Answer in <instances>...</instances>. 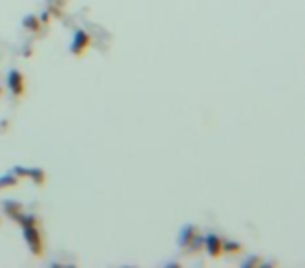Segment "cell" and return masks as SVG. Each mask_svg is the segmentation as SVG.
I'll return each mask as SVG.
<instances>
[{
	"label": "cell",
	"instance_id": "obj_9",
	"mask_svg": "<svg viewBox=\"0 0 305 268\" xmlns=\"http://www.w3.org/2000/svg\"><path fill=\"white\" fill-rule=\"evenodd\" d=\"M15 220L19 222V224H21V226H32V224H38L40 220H38V216H29V214H19L17 218H15Z\"/></svg>",
	"mask_w": 305,
	"mask_h": 268
},
{
	"label": "cell",
	"instance_id": "obj_12",
	"mask_svg": "<svg viewBox=\"0 0 305 268\" xmlns=\"http://www.w3.org/2000/svg\"><path fill=\"white\" fill-rule=\"evenodd\" d=\"M13 172H15V176H23V178H27V174H29V168H21V166H17Z\"/></svg>",
	"mask_w": 305,
	"mask_h": 268
},
{
	"label": "cell",
	"instance_id": "obj_7",
	"mask_svg": "<svg viewBox=\"0 0 305 268\" xmlns=\"http://www.w3.org/2000/svg\"><path fill=\"white\" fill-rule=\"evenodd\" d=\"M27 178H32V180H34L36 184H40V186H42V184L46 182V174H44L42 170H40V168H29Z\"/></svg>",
	"mask_w": 305,
	"mask_h": 268
},
{
	"label": "cell",
	"instance_id": "obj_11",
	"mask_svg": "<svg viewBox=\"0 0 305 268\" xmlns=\"http://www.w3.org/2000/svg\"><path fill=\"white\" fill-rule=\"evenodd\" d=\"M19 184V178L17 176H2L0 178V188L4 186H17Z\"/></svg>",
	"mask_w": 305,
	"mask_h": 268
},
{
	"label": "cell",
	"instance_id": "obj_10",
	"mask_svg": "<svg viewBox=\"0 0 305 268\" xmlns=\"http://www.w3.org/2000/svg\"><path fill=\"white\" fill-rule=\"evenodd\" d=\"M240 252H242V245L232 243V241H224V254H240Z\"/></svg>",
	"mask_w": 305,
	"mask_h": 268
},
{
	"label": "cell",
	"instance_id": "obj_5",
	"mask_svg": "<svg viewBox=\"0 0 305 268\" xmlns=\"http://www.w3.org/2000/svg\"><path fill=\"white\" fill-rule=\"evenodd\" d=\"M205 250H207V254L211 256V258H222L224 256V239L220 235H216V233H209L207 237H205Z\"/></svg>",
	"mask_w": 305,
	"mask_h": 268
},
{
	"label": "cell",
	"instance_id": "obj_1",
	"mask_svg": "<svg viewBox=\"0 0 305 268\" xmlns=\"http://www.w3.org/2000/svg\"><path fill=\"white\" fill-rule=\"evenodd\" d=\"M23 239L29 245V252H32L36 258L44 256V237H42V233H40L38 224L23 226Z\"/></svg>",
	"mask_w": 305,
	"mask_h": 268
},
{
	"label": "cell",
	"instance_id": "obj_13",
	"mask_svg": "<svg viewBox=\"0 0 305 268\" xmlns=\"http://www.w3.org/2000/svg\"><path fill=\"white\" fill-rule=\"evenodd\" d=\"M65 2H67V0H59V4H61V6H63Z\"/></svg>",
	"mask_w": 305,
	"mask_h": 268
},
{
	"label": "cell",
	"instance_id": "obj_6",
	"mask_svg": "<svg viewBox=\"0 0 305 268\" xmlns=\"http://www.w3.org/2000/svg\"><path fill=\"white\" fill-rule=\"evenodd\" d=\"M4 212H6L8 218H13V220H15V218L23 212V207L19 205L17 201H4Z\"/></svg>",
	"mask_w": 305,
	"mask_h": 268
},
{
	"label": "cell",
	"instance_id": "obj_8",
	"mask_svg": "<svg viewBox=\"0 0 305 268\" xmlns=\"http://www.w3.org/2000/svg\"><path fill=\"white\" fill-rule=\"evenodd\" d=\"M23 27H27V29H32V32H40V17H34V15H27L25 19H23Z\"/></svg>",
	"mask_w": 305,
	"mask_h": 268
},
{
	"label": "cell",
	"instance_id": "obj_4",
	"mask_svg": "<svg viewBox=\"0 0 305 268\" xmlns=\"http://www.w3.org/2000/svg\"><path fill=\"white\" fill-rule=\"evenodd\" d=\"M201 241L199 228L195 224H186L180 233V247L182 250H195V245Z\"/></svg>",
	"mask_w": 305,
	"mask_h": 268
},
{
	"label": "cell",
	"instance_id": "obj_3",
	"mask_svg": "<svg viewBox=\"0 0 305 268\" xmlns=\"http://www.w3.org/2000/svg\"><path fill=\"white\" fill-rule=\"evenodd\" d=\"M90 44H92V38H90V34L84 32V29H77V32L74 34V40H71L69 51L74 53L76 57H82L90 48Z\"/></svg>",
	"mask_w": 305,
	"mask_h": 268
},
{
	"label": "cell",
	"instance_id": "obj_2",
	"mask_svg": "<svg viewBox=\"0 0 305 268\" xmlns=\"http://www.w3.org/2000/svg\"><path fill=\"white\" fill-rule=\"evenodd\" d=\"M6 86H8V90L13 92L15 98L25 96V90H27V86H25V76H23L21 72H17V69H11V72H8Z\"/></svg>",
	"mask_w": 305,
	"mask_h": 268
}]
</instances>
